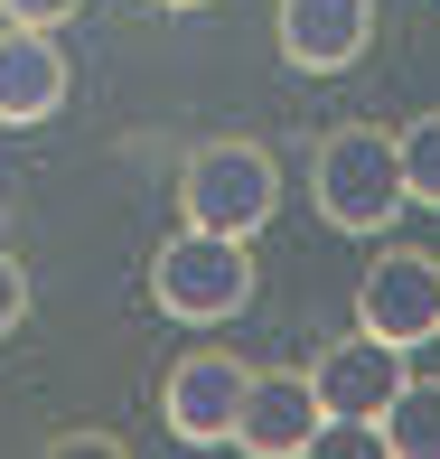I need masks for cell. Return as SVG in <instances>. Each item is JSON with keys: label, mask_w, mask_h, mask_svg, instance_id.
I'll use <instances>...</instances> for the list:
<instances>
[{"label": "cell", "mask_w": 440, "mask_h": 459, "mask_svg": "<svg viewBox=\"0 0 440 459\" xmlns=\"http://www.w3.org/2000/svg\"><path fill=\"white\" fill-rule=\"evenodd\" d=\"M309 206H319L338 235H393V216H403V160H393V132H375V122H338V132L319 141V160H309Z\"/></svg>", "instance_id": "6da1fadb"}, {"label": "cell", "mask_w": 440, "mask_h": 459, "mask_svg": "<svg viewBox=\"0 0 440 459\" xmlns=\"http://www.w3.org/2000/svg\"><path fill=\"white\" fill-rule=\"evenodd\" d=\"M151 300L160 319L178 328H225L254 309V254H244V235H206V225H187L151 254Z\"/></svg>", "instance_id": "7a4b0ae2"}, {"label": "cell", "mask_w": 440, "mask_h": 459, "mask_svg": "<svg viewBox=\"0 0 440 459\" xmlns=\"http://www.w3.org/2000/svg\"><path fill=\"white\" fill-rule=\"evenodd\" d=\"M281 206V160L263 141H197L178 169V216L206 225V235H244L254 244Z\"/></svg>", "instance_id": "3957f363"}, {"label": "cell", "mask_w": 440, "mask_h": 459, "mask_svg": "<svg viewBox=\"0 0 440 459\" xmlns=\"http://www.w3.org/2000/svg\"><path fill=\"white\" fill-rule=\"evenodd\" d=\"M244 385H254V366H235L225 347H187V357L160 375V422H169V441H187V450H235Z\"/></svg>", "instance_id": "277c9868"}, {"label": "cell", "mask_w": 440, "mask_h": 459, "mask_svg": "<svg viewBox=\"0 0 440 459\" xmlns=\"http://www.w3.org/2000/svg\"><path fill=\"white\" fill-rule=\"evenodd\" d=\"M356 328H375L384 347H431L440 338V263L412 254V244H384L356 281Z\"/></svg>", "instance_id": "5b68a950"}, {"label": "cell", "mask_w": 440, "mask_h": 459, "mask_svg": "<svg viewBox=\"0 0 440 459\" xmlns=\"http://www.w3.org/2000/svg\"><path fill=\"white\" fill-rule=\"evenodd\" d=\"M319 431H328V403H319L309 375L272 366V375L244 385V412H235V450H244V459H309V450H319Z\"/></svg>", "instance_id": "8992f818"}, {"label": "cell", "mask_w": 440, "mask_h": 459, "mask_svg": "<svg viewBox=\"0 0 440 459\" xmlns=\"http://www.w3.org/2000/svg\"><path fill=\"white\" fill-rule=\"evenodd\" d=\"M403 347H384L375 328H356V338H328L319 357H309V385H319V403H328V422H366L375 431V412H384V394L403 385Z\"/></svg>", "instance_id": "52a82bcc"}, {"label": "cell", "mask_w": 440, "mask_h": 459, "mask_svg": "<svg viewBox=\"0 0 440 459\" xmlns=\"http://www.w3.org/2000/svg\"><path fill=\"white\" fill-rule=\"evenodd\" d=\"M272 38H281V66L300 75H347L375 38V0H281L272 10Z\"/></svg>", "instance_id": "ba28073f"}, {"label": "cell", "mask_w": 440, "mask_h": 459, "mask_svg": "<svg viewBox=\"0 0 440 459\" xmlns=\"http://www.w3.org/2000/svg\"><path fill=\"white\" fill-rule=\"evenodd\" d=\"M66 103V48L56 29H0V122L29 132Z\"/></svg>", "instance_id": "9c48e42d"}, {"label": "cell", "mask_w": 440, "mask_h": 459, "mask_svg": "<svg viewBox=\"0 0 440 459\" xmlns=\"http://www.w3.org/2000/svg\"><path fill=\"white\" fill-rule=\"evenodd\" d=\"M375 450L384 459H440V375H403L375 412Z\"/></svg>", "instance_id": "30bf717a"}, {"label": "cell", "mask_w": 440, "mask_h": 459, "mask_svg": "<svg viewBox=\"0 0 440 459\" xmlns=\"http://www.w3.org/2000/svg\"><path fill=\"white\" fill-rule=\"evenodd\" d=\"M393 160H403V197L440 216V113L403 122V132H393Z\"/></svg>", "instance_id": "8fae6325"}, {"label": "cell", "mask_w": 440, "mask_h": 459, "mask_svg": "<svg viewBox=\"0 0 440 459\" xmlns=\"http://www.w3.org/2000/svg\"><path fill=\"white\" fill-rule=\"evenodd\" d=\"M19 319H29V273L19 254H0V338H19Z\"/></svg>", "instance_id": "7c38bea8"}, {"label": "cell", "mask_w": 440, "mask_h": 459, "mask_svg": "<svg viewBox=\"0 0 440 459\" xmlns=\"http://www.w3.org/2000/svg\"><path fill=\"white\" fill-rule=\"evenodd\" d=\"M0 10H10V29H66L85 0H0Z\"/></svg>", "instance_id": "4fadbf2b"}, {"label": "cell", "mask_w": 440, "mask_h": 459, "mask_svg": "<svg viewBox=\"0 0 440 459\" xmlns=\"http://www.w3.org/2000/svg\"><path fill=\"white\" fill-rule=\"evenodd\" d=\"M47 459H122V441H113V431H56Z\"/></svg>", "instance_id": "5bb4252c"}, {"label": "cell", "mask_w": 440, "mask_h": 459, "mask_svg": "<svg viewBox=\"0 0 440 459\" xmlns=\"http://www.w3.org/2000/svg\"><path fill=\"white\" fill-rule=\"evenodd\" d=\"M151 10H206V0H151Z\"/></svg>", "instance_id": "9a60e30c"}]
</instances>
